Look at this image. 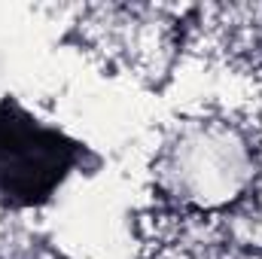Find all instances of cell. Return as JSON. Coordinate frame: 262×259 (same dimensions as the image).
Wrapping results in <instances>:
<instances>
[{
	"label": "cell",
	"instance_id": "cell-1",
	"mask_svg": "<svg viewBox=\"0 0 262 259\" xmlns=\"http://www.w3.org/2000/svg\"><path fill=\"white\" fill-rule=\"evenodd\" d=\"M67 168V146L58 134L37 128L28 119L0 113V189L34 201L61 180Z\"/></svg>",
	"mask_w": 262,
	"mask_h": 259
}]
</instances>
